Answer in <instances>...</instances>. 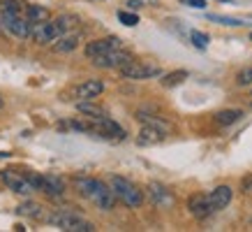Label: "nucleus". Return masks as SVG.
Instances as JSON below:
<instances>
[{
  "label": "nucleus",
  "mask_w": 252,
  "mask_h": 232,
  "mask_svg": "<svg viewBox=\"0 0 252 232\" xmlns=\"http://www.w3.org/2000/svg\"><path fill=\"white\" fill-rule=\"evenodd\" d=\"M109 186L114 188L118 202H123L125 207L139 209L141 204H144V191H139V186H134L125 177H111L109 179Z\"/></svg>",
  "instance_id": "obj_1"
},
{
  "label": "nucleus",
  "mask_w": 252,
  "mask_h": 232,
  "mask_svg": "<svg viewBox=\"0 0 252 232\" xmlns=\"http://www.w3.org/2000/svg\"><path fill=\"white\" fill-rule=\"evenodd\" d=\"M46 221L54 225V228L65 230V232H93L95 230V225L91 221L81 218L74 211H54V214L46 216Z\"/></svg>",
  "instance_id": "obj_2"
},
{
  "label": "nucleus",
  "mask_w": 252,
  "mask_h": 232,
  "mask_svg": "<svg viewBox=\"0 0 252 232\" xmlns=\"http://www.w3.org/2000/svg\"><path fill=\"white\" fill-rule=\"evenodd\" d=\"M65 35L63 26L58 23V19H49V21H39V23H31V39L35 44L42 46H51L56 39Z\"/></svg>",
  "instance_id": "obj_3"
},
{
  "label": "nucleus",
  "mask_w": 252,
  "mask_h": 232,
  "mask_svg": "<svg viewBox=\"0 0 252 232\" xmlns=\"http://www.w3.org/2000/svg\"><path fill=\"white\" fill-rule=\"evenodd\" d=\"M91 137H102V139H116V142H123V139L127 137V132L123 130L114 118H109L107 114H102V116H93L91 118Z\"/></svg>",
  "instance_id": "obj_4"
},
{
  "label": "nucleus",
  "mask_w": 252,
  "mask_h": 232,
  "mask_svg": "<svg viewBox=\"0 0 252 232\" xmlns=\"http://www.w3.org/2000/svg\"><path fill=\"white\" fill-rule=\"evenodd\" d=\"M123 79H130V81H144V79H153V77H160L162 70L160 65L155 63H144V61H132L127 63L125 68L118 70Z\"/></svg>",
  "instance_id": "obj_5"
},
{
  "label": "nucleus",
  "mask_w": 252,
  "mask_h": 232,
  "mask_svg": "<svg viewBox=\"0 0 252 232\" xmlns=\"http://www.w3.org/2000/svg\"><path fill=\"white\" fill-rule=\"evenodd\" d=\"M86 200H91L93 204H95L97 209H102V211H111V209L116 207L118 197H116V193H114V188H111V186L104 184V181H99V179H95L93 191H91V195H88Z\"/></svg>",
  "instance_id": "obj_6"
},
{
  "label": "nucleus",
  "mask_w": 252,
  "mask_h": 232,
  "mask_svg": "<svg viewBox=\"0 0 252 232\" xmlns=\"http://www.w3.org/2000/svg\"><path fill=\"white\" fill-rule=\"evenodd\" d=\"M0 179H2V184L7 186L12 193L16 195H31L35 193V186L31 184V179L26 172H14V170H2L0 172Z\"/></svg>",
  "instance_id": "obj_7"
},
{
  "label": "nucleus",
  "mask_w": 252,
  "mask_h": 232,
  "mask_svg": "<svg viewBox=\"0 0 252 232\" xmlns=\"http://www.w3.org/2000/svg\"><path fill=\"white\" fill-rule=\"evenodd\" d=\"M134 58H132L130 51H125V49H116V51H109V54H102L97 56V58H91V63L95 65V68L99 70H121L125 68L127 63H132Z\"/></svg>",
  "instance_id": "obj_8"
},
{
  "label": "nucleus",
  "mask_w": 252,
  "mask_h": 232,
  "mask_svg": "<svg viewBox=\"0 0 252 232\" xmlns=\"http://www.w3.org/2000/svg\"><path fill=\"white\" fill-rule=\"evenodd\" d=\"M5 31L16 39L31 38V21L26 19V14H0Z\"/></svg>",
  "instance_id": "obj_9"
},
{
  "label": "nucleus",
  "mask_w": 252,
  "mask_h": 232,
  "mask_svg": "<svg viewBox=\"0 0 252 232\" xmlns=\"http://www.w3.org/2000/svg\"><path fill=\"white\" fill-rule=\"evenodd\" d=\"M116 49H123V39L116 38V35H107V38H99V39L88 42L84 49V54H86V58H97V56L116 51Z\"/></svg>",
  "instance_id": "obj_10"
},
{
  "label": "nucleus",
  "mask_w": 252,
  "mask_h": 232,
  "mask_svg": "<svg viewBox=\"0 0 252 232\" xmlns=\"http://www.w3.org/2000/svg\"><path fill=\"white\" fill-rule=\"evenodd\" d=\"M148 197L153 200L155 207H160V209H169L176 202L174 193H171L164 184H158V181H151V184H148Z\"/></svg>",
  "instance_id": "obj_11"
},
{
  "label": "nucleus",
  "mask_w": 252,
  "mask_h": 232,
  "mask_svg": "<svg viewBox=\"0 0 252 232\" xmlns=\"http://www.w3.org/2000/svg\"><path fill=\"white\" fill-rule=\"evenodd\" d=\"M104 91V81L102 79H86L74 88V98L77 100H95Z\"/></svg>",
  "instance_id": "obj_12"
},
{
  "label": "nucleus",
  "mask_w": 252,
  "mask_h": 232,
  "mask_svg": "<svg viewBox=\"0 0 252 232\" xmlns=\"http://www.w3.org/2000/svg\"><path fill=\"white\" fill-rule=\"evenodd\" d=\"M231 197H234V191H231V186L222 184V186H215L213 191L208 193V202H211V209L215 211H222L224 207H229Z\"/></svg>",
  "instance_id": "obj_13"
},
{
  "label": "nucleus",
  "mask_w": 252,
  "mask_h": 232,
  "mask_svg": "<svg viewBox=\"0 0 252 232\" xmlns=\"http://www.w3.org/2000/svg\"><path fill=\"white\" fill-rule=\"evenodd\" d=\"M167 139V132L162 128H155V125H146L139 130L137 135V144L139 147H155V144H162Z\"/></svg>",
  "instance_id": "obj_14"
},
{
  "label": "nucleus",
  "mask_w": 252,
  "mask_h": 232,
  "mask_svg": "<svg viewBox=\"0 0 252 232\" xmlns=\"http://www.w3.org/2000/svg\"><path fill=\"white\" fill-rule=\"evenodd\" d=\"M188 209H190V214L197 221H204L213 214V209H211V202H208V195L199 193V195H192L190 200H188Z\"/></svg>",
  "instance_id": "obj_15"
},
{
  "label": "nucleus",
  "mask_w": 252,
  "mask_h": 232,
  "mask_svg": "<svg viewBox=\"0 0 252 232\" xmlns=\"http://www.w3.org/2000/svg\"><path fill=\"white\" fill-rule=\"evenodd\" d=\"M79 42H81L79 33H65V35H61L51 44V51H56V54H69V51H74L79 46Z\"/></svg>",
  "instance_id": "obj_16"
},
{
  "label": "nucleus",
  "mask_w": 252,
  "mask_h": 232,
  "mask_svg": "<svg viewBox=\"0 0 252 232\" xmlns=\"http://www.w3.org/2000/svg\"><path fill=\"white\" fill-rule=\"evenodd\" d=\"M44 195L49 197H63L65 195V181L58 174H44Z\"/></svg>",
  "instance_id": "obj_17"
},
{
  "label": "nucleus",
  "mask_w": 252,
  "mask_h": 232,
  "mask_svg": "<svg viewBox=\"0 0 252 232\" xmlns=\"http://www.w3.org/2000/svg\"><path fill=\"white\" fill-rule=\"evenodd\" d=\"M26 19L31 23L49 21L51 19V9L44 7V5H26Z\"/></svg>",
  "instance_id": "obj_18"
},
{
  "label": "nucleus",
  "mask_w": 252,
  "mask_h": 232,
  "mask_svg": "<svg viewBox=\"0 0 252 232\" xmlns=\"http://www.w3.org/2000/svg\"><path fill=\"white\" fill-rule=\"evenodd\" d=\"M241 118H243V109H222V112L215 114V123L227 128V125L238 123Z\"/></svg>",
  "instance_id": "obj_19"
},
{
  "label": "nucleus",
  "mask_w": 252,
  "mask_h": 232,
  "mask_svg": "<svg viewBox=\"0 0 252 232\" xmlns=\"http://www.w3.org/2000/svg\"><path fill=\"white\" fill-rule=\"evenodd\" d=\"M188 77H190V72H188V70H174V72H167V75L160 79V84L164 86V88H174V86L183 84Z\"/></svg>",
  "instance_id": "obj_20"
},
{
  "label": "nucleus",
  "mask_w": 252,
  "mask_h": 232,
  "mask_svg": "<svg viewBox=\"0 0 252 232\" xmlns=\"http://www.w3.org/2000/svg\"><path fill=\"white\" fill-rule=\"evenodd\" d=\"M77 109L81 112V114L88 116V118H93V116H102V114H107V112H104V107H99V105H95V100H79V102H77Z\"/></svg>",
  "instance_id": "obj_21"
},
{
  "label": "nucleus",
  "mask_w": 252,
  "mask_h": 232,
  "mask_svg": "<svg viewBox=\"0 0 252 232\" xmlns=\"http://www.w3.org/2000/svg\"><path fill=\"white\" fill-rule=\"evenodd\" d=\"M137 118L146 125H155V128H162L164 132H169V123H164V121L158 118V116H148V114H144V112H137Z\"/></svg>",
  "instance_id": "obj_22"
},
{
  "label": "nucleus",
  "mask_w": 252,
  "mask_h": 232,
  "mask_svg": "<svg viewBox=\"0 0 252 232\" xmlns=\"http://www.w3.org/2000/svg\"><path fill=\"white\" fill-rule=\"evenodd\" d=\"M16 211L21 216H31V218H42V207L39 204H32V202H26L21 207H16Z\"/></svg>",
  "instance_id": "obj_23"
},
{
  "label": "nucleus",
  "mask_w": 252,
  "mask_h": 232,
  "mask_svg": "<svg viewBox=\"0 0 252 232\" xmlns=\"http://www.w3.org/2000/svg\"><path fill=\"white\" fill-rule=\"evenodd\" d=\"M236 86H241V88L252 86V65H248V68H243V70H238L236 72Z\"/></svg>",
  "instance_id": "obj_24"
},
{
  "label": "nucleus",
  "mask_w": 252,
  "mask_h": 232,
  "mask_svg": "<svg viewBox=\"0 0 252 232\" xmlns=\"http://www.w3.org/2000/svg\"><path fill=\"white\" fill-rule=\"evenodd\" d=\"M208 21H215V23H220V26H231V28L243 26L241 19H231V16H220V14H208Z\"/></svg>",
  "instance_id": "obj_25"
},
{
  "label": "nucleus",
  "mask_w": 252,
  "mask_h": 232,
  "mask_svg": "<svg viewBox=\"0 0 252 232\" xmlns=\"http://www.w3.org/2000/svg\"><path fill=\"white\" fill-rule=\"evenodd\" d=\"M190 42L197 49H206L208 42H211V38H208L206 33H201V31H190Z\"/></svg>",
  "instance_id": "obj_26"
},
{
  "label": "nucleus",
  "mask_w": 252,
  "mask_h": 232,
  "mask_svg": "<svg viewBox=\"0 0 252 232\" xmlns=\"http://www.w3.org/2000/svg\"><path fill=\"white\" fill-rule=\"evenodd\" d=\"M118 21H121L123 26H137L139 16L134 14L132 9H121V12H118Z\"/></svg>",
  "instance_id": "obj_27"
},
{
  "label": "nucleus",
  "mask_w": 252,
  "mask_h": 232,
  "mask_svg": "<svg viewBox=\"0 0 252 232\" xmlns=\"http://www.w3.org/2000/svg\"><path fill=\"white\" fill-rule=\"evenodd\" d=\"M58 23L63 26V31L65 33H69L72 28H77V23H79V19L74 14H61L58 16Z\"/></svg>",
  "instance_id": "obj_28"
},
{
  "label": "nucleus",
  "mask_w": 252,
  "mask_h": 232,
  "mask_svg": "<svg viewBox=\"0 0 252 232\" xmlns=\"http://www.w3.org/2000/svg\"><path fill=\"white\" fill-rule=\"evenodd\" d=\"M28 174V179H31V184L35 186V191H44V174H37V172H26Z\"/></svg>",
  "instance_id": "obj_29"
},
{
  "label": "nucleus",
  "mask_w": 252,
  "mask_h": 232,
  "mask_svg": "<svg viewBox=\"0 0 252 232\" xmlns=\"http://www.w3.org/2000/svg\"><path fill=\"white\" fill-rule=\"evenodd\" d=\"M185 5H190V7H197V9H204L206 7V0H181Z\"/></svg>",
  "instance_id": "obj_30"
},
{
  "label": "nucleus",
  "mask_w": 252,
  "mask_h": 232,
  "mask_svg": "<svg viewBox=\"0 0 252 232\" xmlns=\"http://www.w3.org/2000/svg\"><path fill=\"white\" fill-rule=\"evenodd\" d=\"M125 5H127V9H134V12H137V9L144 7V0H127Z\"/></svg>",
  "instance_id": "obj_31"
},
{
  "label": "nucleus",
  "mask_w": 252,
  "mask_h": 232,
  "mask_svg": "<svg viewBox=\"0 0 252 232\" xmlns=\"http://www.w3.org/2000/svg\"><path fill=\"white\" fill-rule=\"evenodd\" d=\"M5 107V98H2V93H0V109Z\"/></svg>",
  "instance_id": "obj_32"
},
{
  "label": "nucleus",
  "mask_w": 252,
  "mask_h": 232,
  "mask_svg": "<svg viewBox=\"0 0 252 232\" xmlns=\"http://www.w3.org/2000/svg\"><path fill=\"white\" fill-rule=\"evenodd\" d=\"M88 2H99V0H88Z\"/></svg>",
  "instance_id": "obj_33"
},
{
  "label": "nucleus",
  "mask_w": 252,
  "mask_h": 232,
  "mask_svg": "<svg viewBox=\"0 0 252 232\" xmlns=\"http://www.w3.org/2000/svg\"><path fill=\"white\" fill-rule=\"evenodd\" d=\"M250 39H252V33H250Z\"/></svg>",
  "instance_id": "obj_34"
}]
</instances>
